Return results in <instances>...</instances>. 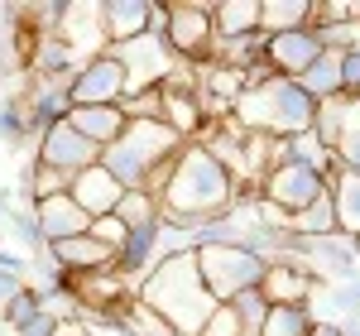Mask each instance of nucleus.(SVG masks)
<instances>
[{"label":"nucleus","instance_id":"nucleus-1","mask_svg":"<svg viewBox=\"0 0 360 336\" xmlns=\"http://www.w3.org/2000/svg\"><path fill=\"white\" fill-rule=\"evenodd\" d=\"M236 197H240L236 178L193 140V144H183V154L173 159V178L159 193V212H164L168 226L197 231V226L221 221L226 212L236 207Z\"/></svg>","mask_w":360,"mask_h":336},{"label":"nucleus","instance_id":"nucleus-2","mask_svg":"<svg viewBox=\"0 0 360 336\" xmlns=\"http://www.w3.org/2000/svg\"><path fill=\"white\" fill-rule=\"evenodd\" d=\"M135 298L144 308H154L178 336H197L207 327V317L217 312V298L212 288L202 283V269H197V254H168L159 259L144 279H139Z\"/></svg>","mask_w":360,"mask_h":336},{"label":"nucleus","instance_id":"nucleus-3","mask_svg":"<svg viewBox=\"0 0 360 336\" xmlns=\"http://www.w3.org/2000/svg\"><path fill=\"white\" fill-rule=\"evenodd\" d=\"M231 120H236L245 135H274V140H288V135L312 130L317 101H312L293 77H264V82L245 86V96L236 101Z\"/></svg>","mask_w":360,"mask_h":336},{"label":"nucleus","instance_id":"nucleus-4","mask_svg":"<svg viewBox=\"0 0 360 336\" xmlns=\"http://www.w3.org/2000/svg\"><path fill=\"white\" fill-rule=\"evenodd\" d=\"M178 154H183V140L168 130L164 120H130L125 135L101 149V168L115 173V183L125 193H144L149 178H154V168L173 164Z\"/></svg>","mask_w":360,"mask_h":336},{"label":"nucleus","instance_id":"nucleus-5","mask_svg":"<svg viewBox=\"0 0 360 336\" xmlns=\"http://www.w3.org/2000/svg\"><path fill=\"white\" fill-rule=\"evenodd\" d=\"M197 269H202V283L212 288V298L217 303H231V298H240L250 288H259L264 283V259L259 254H250L245 245H231V240H212V245H197Z\"/></svg>","mask_w":360,"mask_h":336},{"label":"nucleus","instance_id":"nucleus-6","mask_svg":"<svg viewBox=\"0 0 360 336\" xmlns=\"http://www.w3.org/2000/svg\"><path fill=\"white\" fill-rule=\"evenodd\" d=\"M164 44L178 63H207V58H212V44H217L212 5H207V0H173V5H168Z\"/></svg>","mask_w":360,"mask_h":336},{"label":"nucleus","instance_id":"nucleus-7","mask_svg":"<svg viewBox=\"0 0 360 336\" xmlns=\"http://www.w3.org/2000/svg\"><path fill=\"white\" fill-rule=\"evenodd\" d=\"M120 58V67H125V86L130 91H149V86H164L173 77V67H178V58L168 53V44L159 34H139L130 44H115L111 49ZM125 91V96H130Z\"/></svg>","mask_w":360,"mask_h":336},{"label":"nucleus","instance_id":"nucleus-8","mask_svg":"<svg viewBox=\"0 0 360 336\" xmlns=\"http://www.w3.org/2000/svg\"><path fill=\"white\" fill-rule=\"evenodd\" d=\"M125 91H130L125 86V67H120V58L111 49L68 77V101L72 106H120Z\"/></svg>","mask_w":360,"mask_h":336},{"label":"nucleus","instance_id":"nucleus-9","mask_svg":"<svg viewBox=\"0 0 360 336\" xmlns=\"http://www.w3.org/2000/svg\"><path fill=\"white\" fill-rule=\"evenodd\" d=\"M327 193V178L322 173H312L303 164H278L264 183H259V197L264 202H274L283 217H293V212H303L307 202H317V197Z\"/></svg>","mask_w":360,"mask_h":336},{"label":"nucleus","instance_id":"nucleus-10","mask_svg":"<svg viewBox=\"0 0 360 336\" xmlns=\"http://www.w3.org/2000/svg\"><path fill=\"white\" fill-rule=\"evenodd\" d=\"M39 164L58 168V173H68V178H77V173L101 164V149H96L91 140H82V135L63 120V125H49V130L39 135Z\"/></svg>","mask_w":360,"mask_h":336},{"label":"nucleus","instance_id":"nucleus-11","mask_svg":"<svg viewBox=\"0 0 360 336\" xmlns=\"http://www.w3.org/2000/svg\"><path fill=\"white\" fill-rule=\"evenodd\" d=\"M53 34L72 49L77 67H86L91 58H101L111 49L106 44V29H101V5H63V20H58Z\"/></svg>","mask_w":360,"mask_h":336},{"label":"nucleus","instance_id":"nucleus-12","mask_svg":"<svg viewBox=\"0 0 360 336\" xmlns=\"http://www.w3.org/2000/svg\"><path fill=\"white\" fill-rule=\"evenodd\" d=\"M327 53L322 49V39H317V29H293V34H269V44H264V63H269V72L274 77H303L307 67L317 63V58Z\"/></svg>","mask_w":360,"mask_h":336},{"label":"nucleus","instance_id":"nucleus-13","mask_svg":"<svg viewBox=\"0 0 360 336\" xmlns=\"http://www.w3.org/2000/svg\"><path fill=\"white\" fill-rule=\"evenodd\" d=\"M34 226H39V240H44V245H58V240L86 235V231H91V217L72 202V193H58V197L34 202Z\"/></svg>","mask_w":360,"mask_h":336},{"label":"nucleus","instance_id":"nucleus-14","mask_svg":"<svg viewBox=\"0 0 360 336\" xmlns=\"http://www.w3.org/2000/svg\"><path fill=\"white\" fill-rule=\"evenodd\" d=\"M68 193H72V202L96 221V217H111V212H115V202L125 197V188L115 183V173H106V168L96 164V168H86V173H77Z\"/></svg>","mask_w":360,"mask_h":336},{"label":"nucleus","instance_id":"nucleus-15","mask_svg":"<svg viewBox=\"0 0 360 336\" xmlns=\"http://www.w3.org/2000/svg\"><path fill=\"white\" fill-rule=\"evenodd\" d=\"M25 111L34 120V135H44L49 125H63L68 111H72V101H68V82H58V77H34L25 91Z\"/></svg>","mask_w":360,"mask_h":336},{"label":"nucleus","instance_id":"nucleus-16","mask_svg":"<svg viewBox=\"0 0 360 336\" xmlns=\"http://www.w3.org/2000/svg\"><path fill=\"white\" fill-rule=\"evenodd\" d=\"M49 254H53V259L68 269V274H72V279L96 274V269H111V264H115V250H111V245H101L91 231H86V235H72V240H58V245H49Z\"/></svg>","mask_w":360,"mask_h":336},{"label":"nucleus","instance_id":"nucleus-17","mask_svg":"<svg viewBox=\"0 0 360 336\" xmlns=\"http://www.w3.org/2000/svg\"><path fill=\"white\" fill-rule=\"evenodd\" d=\"M68 125L82 135V140H91L96 149H106V144H115L120 135H125V111L120 106H72L68 111Z\"/></svg>","mask_w":360,"mask_h":336},{"label":"nucleus","instance_id":"nucleus-18","mask_svg":"<svg viewBox=\"0 0 360 336\" xmlns=\"http://www.w3.org/2000/svg\"><path fill=\"white\" fill-rule=\"evenodd\" d=\"M101 29L111 49L149 34V0H101Z\"/></svg>","mask_w":360,"mask_h":336},{"label":"nucleus","instance_id":"nucleus-19","mask_svg":"<svg viewBox=\"0 0 360 336\" xmlns=\"http://www.w3.org/2000/svg\"><path fill=\"white\" fill-rule=\"evenodd\" d=\"M312 288H317V279L307 269H298V264H269L264 283H259V293L269 303H288V308H303L307 298H312Z\"/></svg>","mask_w":360,"mask_h":336},{"label":"nucleus","instance_id":"nucleus-20","mask_svg":"<svg viewBox=\"0 0 360 336\" xmlns=\"http://www.w3.org/2000/svg\"><path fill=\"white\" fill-rule=\"evenodd\" d=\"M312 20H317V0H259V29L264 34L312 29Z\"/></svg>","mask_w":360,"mask_h":336},{"label":"nucleus","instance_id":"nucleus-21","mask_svg":"<svg viewBox=\"0 0 360 336\" xmlns=\"http://www.w3.org/2000/svg\"><path fill=\"white\" fill-rule=\"evenodd\" d=\"M327 193H332V207H336V231L341 235H360V178L332 168Z\"/></svg>","mask_w":360,"mask_h":336},{"label":"nucleus","instance_id":"nucleus-22","mask_svg":"<svg viewBox=\"0 0 360 336\" xmlns=\"http://www.w3.org/2000/svg\"><path fill=\"white\" fill-rule=\"evenodd\" d=\"M212 25L217 39H240L259 29V0H217L212 5Z\"/></svg>","mask_w":360,"mask_h":336},{"label":"nucleus","instance_id":"nucleus-23","mask_svg":"<svg viewBox=\"0 0 360 336\" xmlns=\"http://www.w3.org/2000/svg\"><path fill=\"white\" fill-rule=\"evenodd\" d=\"M288 235H303V240L336 235V207H332V193H322L317 202H307L303 212H293V217H288Z\"/></svg>","mask_w":360,"mask_h":336},{"label":"nucleus","instance_id":"nucleus-24","mask_svg":"<svg viewBox=\"0 0 360 336\" xmlns=\"http://www.w3.org/2000/svg\"><path fill=\"white\" fill-rule=\"evenodd\" d=\"M298 86H303L317 106H322V101H332V96H341V67H336V53H322V58H317L303 77H298Z\"/></svg>","mask_w":360,"mask_h":336},{"label":"nucleus","instance_id":"nucleus-25","mask_svg":"<svg viewBox=\"0 0 360 336\" xmlns=\"http://www.w3.org/2000/svg\"><path fill=\"white\" fill-rule=\"evenodd\" d=\"M288 164H303V168H312V173H322V178H332V168H336V159H332V149L317 140L312 130H303V135H288Z\"/></svg>","mask_w":360,"mask_h":336},{"label":"nucleus","instance_id":"nucleus-26","mask_svg":"<svg viewBox=\"0 0 360 336\" xmlns=\"http://www.w3.org/2000/svg\"><path fill=\"white\" fill-rule=\"evenodd\" d=\"M115 221L125 226V231H149V226L164 221V212H159V197L149 193H125L115 202Z\"/></svg>","mask_w":360,"mask_h":336},{"label":"nucleus","instance_id":"nucleus-27","mask_svg":"<svg viewBox=\"0 0 360 336\" xmlns=\"http://www.w3.org/2000/svg\"><path fill=\"white\" fill-rule=\"evenodd\" d=\"M312 332V312L303 308H288V303H269V312H264V327H259V336H307Z\"/></svg>","mask_w":360,"mask_h":336},{"label":"nucleus","instance_id":"nucleus-28","mask_svg":"<svg viewBox=\"0 0 360 336\" xmlns=\"http://www.w3.org/2000/svg\"><path fill=\"white\" fill-rule=\"evenodd\" d=\"M231 312H236V322H240V336H259L264 312H269V298H264L259 288H250L240 298H231Z\"/></svg>","mask_w":360,"mask_h":336},{"label":"nucleus","instance_id":"nucleus-29","mask_svg":"<svg viewBox=\"0 0 360 336\" xmlns=\"http://www.w3.org/2000/svg\"><path fill=\"white\" fill-rule=\"evenodd\" d=\"M120 111H125V120H164V91H159V86L130 91V96L120 101Z\"/></svg>","mask_w":360,"mask_h":336},{"label":"nucleus","instance_id":"nucleus-30","mask_svg":"<svg viewBox=\"0 0 360 336\" xmlns=\"http://www.w3.org/2000/svg\"><path fill=\"white\" fill-rule=\"evenodd\" d=\"M0 135H5V140H25V135H34V120H29V111H25V96L0 101Z\"/></svg>","mask_w":360,"mask_h":336},{"label":"nucleus","instance_id":"nucleus-31","mask_svg":"<svg viewBox=\"0 0 360 336\" xmlns=\"http://www.w3.org/2000/svg\"><path fill=\"white\" fill-rule=\"evenodd\" d=\"M125 322H130V332H135V336H178V332H173V327L164 322V317H159V312L144 308L139 298L130 303V308H125Z\"/></svg>","mask_w":360,"mask_h":336},{"label":"nucleus","instance_id":"nucleus-32","mask_svg":"<svg viewBox=\"0 0 360 336\" xmlns=\"http://www.w3.org/2000/svg\"><path fill=\"white\" fill-rule=\"evenodd\" d=\"M68 188H72V178H68V173L34 164V178H29V193H34V202H44V197H58V193H68Z\"/></svg>","mask_w":360,"mask_h":336},{"label":"nucleus","instance_id":"nucleus-33","mask_svg":"<svg viewBox=\"0 0 360 336\" xmlns=\"http://www.w3.org/2000/svg\"><path fill=\"white\" fill-rule=\"evenodd\" d=\"M82 322H86V336H135L125 312H86L82 308Z\"/></svg>","mask_w":360,"mask_h":336},{"label":"nucleus","instance_id":"nucleus-34","mask_svg":"<svg viewBox=\"0 0 360 336\" xmlns=\"http://www.w3.org/2000/svg\"><path fill=\"white\" fill-rule=\"evenodd\" d=\"M25 288V264L20 259H10V254H0V317L10 308V298Z\"/></svg>","mask_w":360,"mask_h":336},{"label":"nucleus","instance_id":"nucleus-35","mask_svg":"<svg viewBox=\"0 0 360 336\" xmlns=\"http://www.w3.org/2000/svg\"><path fill=\"white\" fill-rule=\"evenodd\" d=\"M336 67H341V96H360V44L336 53Z\"/></svg>","mask_w":360,"mask_h":336},{"label":"nucleus","instance_id":"nucleus-36","mask_svg":"<svg viewBox=\"0 0 360 336\" xmlns=\"http://www.w3.org/2000/svg\"><path fill=\"white\" fill-rule=\"evenodd\" d=\"M91 235H96L101 245H111L115 254L125 250V240H130V231H125V226L115 221V212H111V217H96V221H91Z\"/></svg>","mask_w":360,"mask_h":336},{"label":"nucleus","instance_id":"nucleus-37","mask_svg":"<svg viewBox=\"0 0 360 336\" xmlns=\"http://www.w3.org/2000/svg\"><path fill=\"white\" fill-rule=\"evenodd\" d=\"M197 336H240V322H236L231 303H217V312L207 317V327H202Z\"/></svg>","mask_w":360,"mask_h":336},{"label":"nucleus","instance_id":"nucleus-38","mask_svg":"<svg viewBox=\"0 0 360 336\" xmlns=\"http://www.w3.org/2000/svg\"><path fill=\"white\" fill-rule=\"evenodd\" d=\"M164 29H168V5L164 0H149V34L164 39Z\"/></svg>","mask_w":360,"mask_h":336},{"label":"nucleus","instance_id":"nucleus-39","mask_svg":"<svg viewBox=\"0 0 360 336\" xmlns=\"http://www.w3.org/2000/svg\"><path fill=\"white\" fill-rule=\"evenodd\" d=\"M307 336H341V327H332V322H312V332Z\"/></svg>","mask_w":360,"mask_h":336},{"label":"nucleus","instance_id":"nucleus-40","mask_svg":"<svg viewBox=\"0 0 360 336\" xmlns=\"http://www.w3.org/2000/svg\"><path fill=\"white\" fill-rule=\"evenodd\" d=\"M351 254H356V269H360V235H351Z\"/></svg>","mask_w":360,"mask_h":336},{"label":"nucleus","instance_id":"nucleus-41","mask_svg":"<svg viewBox=\"0 0 360 336\" xmlns=\"http://www.w3.org/2000/svg\"><path fill=\"white\" fill-rule=\"evenodd\" d=\"M0 336H15V332H10V327H5V322H0Z\"/></svg>","mask_w":360,"mask_h":336},{"label":"nucleus","instance_id":"nucleus-42","mask_svg":"<svg viewBox=\"0 0 360 336\" xmlns=\"http://www.w3.org/2000/svg\"><path fill=\"white\" fill-rule=\"evenodd\" d=\"M356 101H360V96H356Z\"/></svg>","mask_w":360,"mask_h":336}]
</instances>
